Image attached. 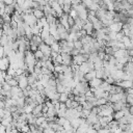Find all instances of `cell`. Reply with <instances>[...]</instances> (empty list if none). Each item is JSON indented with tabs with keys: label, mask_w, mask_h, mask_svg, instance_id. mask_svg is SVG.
Instances as JSON below:
<instances>
[{
	"label": "cell",
	"mask_w": 133,
	"mask_h": 133,
	"mask_svg": "<svg viewBox=\"0 0 133 133\" xmlns=\"http://www.w3.org/2000/svg\"><path fill=\"white\" fill-rule=\"evenodd\" d=\"M37 50H39L42 53H43V55L44 56H47V57H50V53H51V49H50V47L49 46H47V45H45L44 43H42L41 45H38V47H37Z\"/></svg>",
	"instance_id": "1"
},
{
	"label": "cell",
	"mask_w": 133,
	"mask_h": 133,
	"mask_svg": "<svg viewBox=\"0 0 133 133\" xmlns=\"http://www.w3.org/2000/svg\"><path fill=\"white\" fill-rule=\"evenodd\" d=\"M60 56L62 58V64L63 65H66V66H71L72 65V56L70 54L60 53Z\"/></svg>",
	"instance_id": "2"
},
{
	"label": "cell",
	"mask_w": 133,
	"mask_h": 133,
	"mask_svg": "<svg viewBox=\"0 0 133 133\" xmlns=\"http://www.w3.org/2000/svg\"><path fill=\"white\" fill-rule=\"evenodd\" d=\"M122 27H123V23L118 22V23H113L111 26H109V29H110L111 32L117 33V32L122 31Z\"/></svg>",
	"instance_id": "3"
},
{
	"label": "cell",
	"mask_w": 133,
	"mask_h": 133,
	"mask_svg": "<svg viewBox=\"0 0 133 133\" xmlns=\"http://www.w3.org/2000/svg\"><path fill=\"white\" fill-rule=\"evenodd\" d=\"M102 81H103V80H101V79H98V78H94L92 80H90V81L88 82V86H89V87H94V88H97V87H99V86L101 85Z\"/></svg>",
	"instance_id": "4"
},
{
	"label": "cell",
	"mask_w": 133,
	"mask_h": 133,
	"mask_svg": "<svg viewBox=\"0 0 133 133\" xmlns=\"http://www.w3.org/2000/svg\"><path fill=\"white\" fill-rule=\"evenodd\" d=\"M79 72L82 73L83 75H85V74H87V73L90 72V70L88 69V65H87L86 62H83V63H81V64L79 65Z\"/></svg>",
	"instance_id": "5"
},
{
	"label": "cell",
	"mask_w": 133,
	"mask_h": 133,
	"mask_svg": "<svg viewBox=\"0 0 133 133\" xmlns=\"http://www.w3.org/2000/svg\"><path fill=\"white\" fill-rule=\"evenodd\" d=\"M94 78H96V71H95V70H92V71H90L89 73H87V74L84 75V80H85L86 82H89V81L92 80Z\"/></svg>",
	"instance_id": "6"
},
{
	"label": "cell",
	"mask_w": 133,
	"mask_h": 133,
	"mask_svg": "<svg viewBox=\"0 0 133 133\" xmlns=\"http://www.w3.org/2000/svg\"><path fill=\"white\" fill-rule=\"evenodd\" d=\"M70 125L73 129H78L80 126V118H73L72 121H70Z\"/></svg>",
	"instance_id": "7"
},
{
	"label": "cell",
	"mask_w": 133,
	"mask_h": 133,
	"mask_svg": "<svg viewBox=\"0 0 133 133\" xmlns=\"http://www.w3.org/2000/svg\"><path fill=\"white\" fill-rule=\"evenodd\" d=\"M32 15L34 16V18H35L36 20H39L41 18L44 17V12H43V10H41V9H33V10H32Z\"/></svg>",
	"instance_id": "8"
},
{
	"label": "cell",
	"mask_w": 133,
	"mask_h": 133,
	"mask_svg": "<svg viewBox=\"0 0 133 133\" xmlns=\"http://www.w3.org/2000/svg\"><path fill=\"white\" fill-rule=\"evenodd\" d=\"M124 116V111L123 110H119V111H116V112H113L112 113V117H113V119L114 121H118V119H121L122 117Z\"/></svg>",
	"instance_id": "9"
},
{
	"label": "cell",
	"mask_w": 133,
	"mask_h": 133,
	"mask_svg": "<svg viewBox=\"0 0 133 133\" xmlns=\"http://www.w3.org/2000/svg\"><path fill=\"white\" fill-rule=\"evenodd\" d=\"M50 49H51V51H53V52H56V53H59V54H60V47H59L58 42L53 43V44L50 46Z\"/></svg>",
	"instance_id": "10"
},
{
	"label": "cell",
	"mask_w": 133,
	"mask_h": 133,
	"mask_svg": "<svg viewBox=\"0 0 133 133\" xmlns=\"http://www.w3.org/2000/svg\"><path fill=\"white\" fill-rule=\"evenodd\" d=\"M4 12L7 14V15H9V16H11V15L15 12V7H14V5L5 6V7H4Z\"/></svg>",
	"instance_id": "11"
},
{
	"label": "cell",
	"mask_w": 133,
	"mask_h": 133,
	"mask_svg": "<svg viewBox=\"0 0 133 133\" xmlns=\"http://www.w3.org/2000/svg\"><path fill=\"white\" fill-rule=\"evenodd\" d=\"M43 43H44L45 45H47V46H49V47H50V46H51L53 43H55V39H54V37H53L52 35H50V36H49L47 39L43 41Z\"/></svg>",
	"instance_id": "12"
},
{
	"label": "cell",
	"mask_w": 133,
	"mask_h": 133,
	"mask_svg": "<svg viewBox=\"0 0 133 133\" xmlns=\"http://www.w3.org/2000/svg\"><path fill=\"white\" fill-rule=\"evenodd\" d=\"M68 94L65 92H62V94H59V98H58V101L59 103H65V101L68 100Z\"/></svg>",
	"instance_id": "13"
},
{
	"label": "cell",
	"mask_w": 133,
	"mask_h": 133,
	"mask_svg": "<svg viewBox=\"0 0 133 133\" xmlns=\"http://www.w3.org/2000/svg\"><path fill=\"white\" fill-rule=\"evenodd\" d=\"M1 19H2L3 23H7V24H9V23L11 22V16H9V15H7V14H4V15L1 17Z\"/></svg>",
	"instance_id": "14"
},
{
	"label": "cell",
	"mask_w": 133,
	"mask_h": 133,
	"mask_svg": "<svg viewBox=\"0 0 133 133\" xmlns=\"http://www.w3.org/2000/svg\"><path fill=\"white\" fill-rule=\"evenodd\" d=\"M85 23V21H82V20H80L79 18H77L76 20H75V26H77L79 29H82V26H83V24Z\"/></svg>",
	"instance_id": "15"
},
{
	"label": "cell",
	"mask_w": 133,
	"mask_h": 133,
	"mask_svg": "<svg viewBox=\"0 0 133 133\" xmlns=\"http://www.w3.org/2000/svg\"><path fill=\"white\" fill-rule=\"evenodd\" d=\"M33 56H34V58H35V60H41L42 58H43V53L39 51V50H36L34 53H33Z\"/></svg>",
	"instance_id": "16"
},
{
	"label": "cell",
	"mask_w": 133,
	"mask_h": 133,
	"mask_svg": "<svg viewBox=\"0 0 133 133\" xmlns=\"http://www.w3.org/2000/svg\"><path fill=\"white\" fill-rule=\"evenodd\" d=\"M96 78L103 80V78H104V70L103 69L99 70V71H96Z\"/></svg>",
	"instance_id": "17"
},
{
	"label": "cell",
	"mask_w": 133,
	"mask_h": 133,
	"mask_svg": "<svg viewBox=\"0 0 133 133\" xmlns=\"http://www.w3.org/2000/svg\"><path fill=\"white\" fill-rule=\"evenodd\" d=\"M68 16H70L71 18H73V19H74V21L78 18L77 11H76V10H74V9H72V8H71V10H70V12H69V15H68Z\"/></svg>",
	"instance_id": "18"
},
{
	"label": "cell",
	"mask_w": 133,
	"mask_h": 133,
	"mask_svg": "<svg viewBox=\"0 0 133 133\" xmlns=\"http://www.w3.org/2000/svg\"><path fill=\"white\" fill-rule=\"evenodd\" d=\"M6 83H7L10 87H16V86H18V81H17V80H15L14 78H12V79H10L9 81H7Z\"/></svg>",
	"instance_id": "19"
},
{
	"label": "cell",
	"mask_w": 133,
	"mask_h": 133,
	"mask_svg": "<svg viewBox=\"0 0 133 133\" xmlns=\"http://www.w3.org/2000/svg\"><path fill=\"white\" fill-rule=\"evenodd\" d=\"M74 49H76V50H81L82 49V44H81L80 41L74 42Z\"/></svg>",
	"instance_id": "20"
},
{
	"label": "cell",
	"mask_w": 133,
	"mask_h": 133,
	"mask_svg": "<svg viewBox=\"0 0 133 133\" xmlns=\"http://www.w3.org/2000/svg\"><path fill=\"white\" fill-rule=\"evenodd\" d=\"M108 103L107 100L105 99H98L97 100V106H102V105H106Z\"/></svg>",
	"instance_id": "21"
},
{
	"label": "cell",
	"mask_w": 133,
	"mask_h": 133,
	"mask_svg": "<svg viewBox=\"0 0 133 133\" xmlns=\"http://www.w3.org/2000/svg\"><path fill=\"white\" fill-rule=\"evenodd\" d=\"M37 22L42 25V27H44L45 25H47V21H46V18H45V17H43V18H41L39 20H37Z\"/></svg>",
	"instance_id": "22"
},
{
	"label": "cell",
	"mask_w": 133,
	"mask_h": 133,
	"mask_svg": "<svg viewBox=\"0 0 133 133\" xmlns=\"http://www.w3.org/2000/svg\"><path fill=\"white\" fill-rule=\"evenodd\" d=\"M74 24H75L74 19H73V18H71L70 16H68V25H69L70 27H72V26H74Z\"/></svg>",
	"instance_id": "23"
},
{
	"label": "cell",
	"mask_w": 133,
	"mask_h": 133,
	"mask_svg": "<svg viewBox=\"0 0 133 133\" xmlns=\"http://www.w3.org/2000/svg\"><path fill=\"white\" fill-rule=\"evenodd\" d=\"M20 132H22V133H28V132H29V127H28V125L23 126V127L21 128Z\"/></svg>",
	"instance_id": "24"
},
{
	"label": "cell",
	"mask_w": 133,
	"mask_h": 133,
	"mask_svg": "<svg viewBox=\"0 0 133 133\" xmlns=\"http://www.w3.org/2000/svg\"><path fill=\"white\" fill-rule=\"evenodd\" d=\"M72 57H74V56H76V55H78L79 54V50H76V49H72L71 50V52L69 53Z\"/></svg>",
	"instance_id": "25"
},
{
	"label": "cell",
	"mask_w": 133,
	"mask_h": 133,
	"mask_svg": "<svg viewBox=\"0 0 133 133\" xmlns=\"http://www.w3.org/2000/svg\"><path fill=\"white\" fill-rule=\"evenodd\" d=\"M92 129H94V130H96V131H98V130H100V129H101V125L99 124V122H97L96 124H94V125H92Z\"/></svg>",
	"instance_id": "26"
},
{
	"label": "cell",
	"mask_w": 133,
	"mask_h": 133,
	"mask_svg": "<svg viewBox=\"0 0 133 133\" xmlns=\"http://www.w3.org/2000/svg\"><path fill=\"white\" fill-rule=\"evenodd\" d=\"M97 133H109V130L106 128H101L100 130L97 131Z\"/></svg>",
	"instance_id": "27"
},
{
	"label": "cell",
	"mask_w": 133,
	"mask_h": 133,
	"mask_svg": "<svg viewBox=\"0 0 133 133\" xmlns=\"http://www.w3.org/2000/svg\"><path fill=\"white\" fill-rule=\"evenodd\" d=\"M78 105H79V103L73 100V102H72V108H71V109H75V108H76V107H77Z\"/></svg>",
	"instance_id": "28"
},
{
	"label": "cell",
	"mask_w": 133,
	"mask_h": 133,
	"mask_svg": "<svg viewBox=\"0 0 133 133\" xmlns=\"http://www.w3.org/2000/svg\"><path fill=\"white\" fill-rule=\"evenodd\" d=\"M59 109H66L64 103H59Z\"/></svg>",
	"instance_id": "29"
},
{
	"label": "cell",
	"mask_w": 133,
	"mask_h": 133,
	"mask_svg": "<svg viewBox=\"0 0 133 133\" xmlns=\"http://www.w3.org/2000/svg\"><path fill=\"white\" fill-rule=\"evenodd\" d=\"M4 108H5V104L3 101L0 100V109H4Z\"/></svg>",
	"instance_id": "30"
},
{
	"label": "cell",
	"mask_w": 133,
	"mask_h": 133,
	"mask_svg": "<svg viewBox=\"0 0 133 133\" xmlns=\"http://www.w3.org/2000/svg\"><path fill=\"white\" fill-rule=\"evenodd\" d=\"M4 14H5L4 12V8H0V17H2Z\"/></svg>",
	"instance_id": "31"
},
{
	"label": "cell",
	"mask_w": 133,
	"mask_h": 133,
	"mask_svg": "<svg viewBox=\"0 0 133 133\" xmlns=\"http://www.w3.org/2000/svg\"><path fill=\"white\" fill-rule=\"evenodd\" d=\"M4 7H5V5H4L3 1H0V8H4Z\"/></svg>",
	"instance_id": "32"
}]
</instances>
